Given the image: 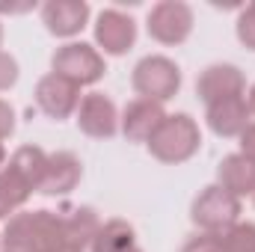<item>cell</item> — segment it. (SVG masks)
<instances>
[{"label": "cell", "mask_w": 255, "mask_h": 252, "mask_svg": "<svg viewBox=\"0 0 255 252\" xmlns=\"http://www.w3.org/2000/svg\"><path fill=\"white\" fill-rule=\"evenodd\" d=\"M122 252H142V250H139V247L133 244V247H128V250H122Z\"/></svg>", "instance_id": "29"}, {"label": "cell", "mask_w": 255, "mask_h": 252, "mask_svg": "<svg viewBox=\"0 0 255 252\" xmlns=\"http://www.w3.org/2000/svg\"><path fill=\"white\" fill-rule=\"evenodd\" d=\"M51 68L54 74H63L65 80L77 86H92L107 74L104 54L86 42H68L63 48H57L51 57Z\"/></svg>", "instance_id": "5"}, {"label": "cell", "mask_w": 255, "mask_h": 252, "mask_svg": "<svg viewBox=\"0 0 255 252\" xmlns=\"http://www.w3.org/2000/svg\"><path fill=\"white\" fill-rule=\"evenodd\" d=\"M151 157L160 160V163H187L193 154L199 151L202 145V130H199V122L187 116V113H172L166 116L157 130L151 133V139L145 142Z\"/></svg>", "instance_id": "2"}, {"label": "cell", "mask_w": 255, "mask_h": 252, "mask_svg": "<svg viewBox=\"0 0 255 252\" xmlns=\"http://www.w3.org/2000/svg\"><path fill=\"white\" fill-rule=\"evenodd\" d=\"M133 42H136V21L122 9H104L95 18V45L104 54L122 57L133 48Z\"/></svg>", "instance_id": "9"}, {"label": "cell", "mask_w": 255, "mask_h": 252, "mask_svg": "<svg viewBox=\"0 0 255 252\" xmlns=\"http://www.w3.org/2000/svg\"><path fill=\"white\" fill-rule=\"evenodd\" d=\"M83 178V163L77 154L71 151H54L48 154V166H45V178H42V196H65L80 184Z\"/></svg>", "instance_id": "13"}, {"label": "cell", "mask_w": 255, "mask_h": 252, "mask_svg": "<svg viewBox=\"0 0 255 252\" xmlns=\"http://www.w3.org/2000/svg\"><path fill=\"white\" fill-rule=\"evenodd\" d=\"M60 214H63V223H65V241H68L71 247H77V250L86 252L89 247H92L98 229H101L98 214H95L92 208H86V205L63 208Z\"/></svg>", "instance_id": "16"}, {"label": "cell", "mask_w": 255, "mask_h": 252, "mask_svg": "<svg viewBox=\"0 0 255 252\" xmlns=\"http://www.w3.org/2000/svg\"><path fill=\"white\" fill-rule=\"evenodd\" d=\"M30 196H33L30 184H27L15 169H9V166L0 169V220L9 217V214H15Z\"/></svg>", "instance_id": "19"}, {"label": "cell", "mask_w": 255, "mask_h": 252, "mask_svg": "<svg viewBox=\"0 0 255 252\" xmlns=\"http://www.w3.org/2000/svg\"><path fill=\"white\" fill-rule=\"evenodd\" d=\"M166 119L163 113V104L157 101H145V98H136L125 107V113L119 116V130L125 133L128 142H148L151 133L157 130V125Z\"/></svg>", "instance_id": "12"}, {"label": "cell", "mask_w": 255, "mask_h": 252, "mask_svg": "<svg viewBox=\"0 0 255 252\" xmlns=\"http://www.w3.org/2000/svg\"><path fill=\"white\" fill-rule=\"evenodd\" d=\"M54 252H83V250H77V247H71V244H65V247H60V250H54Z\"/></svg>", "instance_id": "27"}, {"label": "cell", "mask_w": 255, "mask_h": 252, "mask_svg": "<svg viewBox=\"0 0 255 252\" xmlns=\"http://www.w3.org/2000/svg\"><path fill=\"white\" fill-rule=\"evenodd\" d=\"M6 166H12V169L30 184L33 193H39L42 178H45V166H48V151L39 148V145H21V148L12 151V157H9Z\"/></svg>", "instance_id": "17"}, {"label": "cell", "mask_w": 255, "mask_h": 252, "mask_svg": "<svg viewBox=\"0 0 255 252\" xmlns=\"http://www.w3.org/2000/svg\"><path fill=\"white\" fill-rule=\"evenodd\" d=\"M238 139H241V154H244L247 160H253V163H255V122H250L247 130H244Z\"/></svg>", "instance_id": "25"}, {"label": "cell", "mask_w": 255, "mask_h": 252, "mask_svg": "<svg viewBox=\"0 0 255 252\" xmlns=\"http://www.w3.org/2000/svg\"><path fill=\"white\" fill-rule=\"evenodd\" d=\"M15 83H18V63H15L12 54L0 51V92L12 89Z\"/></svg>", "instance_id": "22"}, {"label": "cell", "mask_w": 255, "mask_h": 252, "mask_svg": "<svg viewBox=\"0 0 255 252\" xmlns=\"http://www.w3.org/2000/svg\"><path fill=\"white\" fill-rule=\"evenodd\" d=\"M89 3L86 0H48L42 6V21L51 36L57 39H71L77 36L86 21H89Z\"/></svg>", "instance_id": "11"}, {"label": "cell", "mask_w": 255, "mask_h": 252, "mask_svg": "<svg viewBox=\"0 0 255 252\" xmlns=\"http://www.w3.org/2000/svg\"><path fill=\"white\" fill-rule=\"evenodd\" d=\"M6 166V148H3V142H0V169Z\"/></svg>", "instance_id": "28"}, {"label": "cell", "mask_w": 255, "mask_h": 252, "mask_svg": "<svg viewBox=\"0 0 255 252\" xmlns=\"http://www.w3.org/2000/svg\"><path fill=\"white\" fill-rule=\"evenodd\" d=\"M133 244H136V235L128 220H107V223H101L89 252H122Z\"/></svg>", "instance_id": "18"}, {"label": "cell", "mask_w": 255, "mask_h": 252, "mask_svg": "<svg viewBox=\"0 0 255 252\" xmlns=\"http://www.w3.org/2000/svg\"><path fill=\"white\" fill-rule=\"evenodd\" d=\"M214 252H255V223H235L226 232H217Z\"/></svg>", "instance_id": "20"}, {"label": "cell", "mask_w": 255, "mask_h": 252, "mask_svg": "<svg viewBox=\"0 0 255 252\" xmlns=\"http://www.w3.org/2000/svg\"><path fill=\"white\" fill-rule=\"evenodd\" d=\"M12 130H15V110H12V104H6L0 98V142L9 139Z\"/></svg>", "instance_id": "24"}, {"label": "cell", "mask_w": 255, "mask_h": 252, "mask_svg": "<svg viewBox=\"0 0 255 252\" xmlns=\"http://www.w3.org/2000/svg\"><path fill=\"white\" fill-rule=\"evenodd\" d=\"M247 104H250V113L255 116V83H253V89H250V95H247Z\"/></svg>", "instance_id": "26"}, {"label": "cell", "mask_w": 255, "mask_h": 252, "mask_svg": "<svg viewBox=\"0 0 255 252\" xmlns=\"http://www.w3.org/2000/svg\"><path fill=\"white\" fill-rule=\"evenodd\" d=\"M0 42H3V24H0Z\"/></svg>", "instance_id": "30"}, {"label": "cell", "mask_w": 255, "mask_h": 252, "mask_svg": "<svg viewBox=\"0 0 255 252\" xmlns=\"http://www.w3.org/2000/svg\"><path fill=\"white\" fill-rule=\"evenodd\" d=\"M196 95L205 101V107L226 101V98H244L247 95V77L238 65L214 63L199 71L196 77Z\"/></svg>", "instance_id": "7"}, {"label": "cell", "mask_w": 255, "mask_h": 252, "mask_svg": "<svg viewBox=\"0 0 255 252\" xmlns=\"http://www.w3.org/2000/svg\"><path fill=\"white\" fill-rule=\"evenodd\" d=\"M190 220L199 232H226L241 223V199L220 184H208L193 199Z\"/></svg>", "instance_id": "4"}, {"label": "cell", "mask_w": 255, "mask_h": 252, "mask_svg": "<svg viewBox=\"0 0 255 252\" xmlns=\"http://www.w3.org/2000/svg\"><path fill=\"white\" fill-rule=\"evenodd\" d=\"M77 127L92 139H110L119 130V110L104 92H89L80 98Z\"/></svg>", "instance_id": "10"}, {"label": "cell", "mask_w": 255, "mask_h": 252, "mask_svg": "<svg viewBox=\"0 0 255 252\" xmlns=\"http://www.w3.org/2000/svg\"><path fill=\"white\" fill-rule=\"evenodd\" d=\"M3 252H54L65 247V223L60 211H18L3 229Z\"/></svg>", "instance_id": "1"}, {"label": "cell", "mask_w": 255, "mask_h": 252, "mask_svg": "<svg viewBox=\"0 0 255 252\" xmlns=\"http://www.w3.org/2000/svg\"><path fill=\"white\" fill-rule=\"evenodd\" d=\"M130 86H133V92L139 98L163 104V101L178 95V89H181V68L169 57H163V54H148V57H142L133 65Z\"/></svg>", "instance_id": "3"}, {"label": "cell", "mask_w": 255, "mask_h": 252, "mask_svg": "<svg viewBox=\"0 0 255 252\" xmlns=\"http://www.w3.org/2000/svg\"><path fill=\"white\" fill-rule=\"evenodd\" d=\"M250 104H247V95L244 98H226V101H217L205 110V119L208 127L217 133V136H241L247 125H250Z\"/></svg>", "instance_id": "14"}, {"label": "cell", "mask_w": 255, "mask_h": 252, "mask_svg": "<svg viewBox=\"0 0 255 252\" xmlns=\"http://www.w3.org/2000/svg\"><path fill=\"white\" fill-rule=\"evenodd\" d=\"M253 202H255V193H253Z\"/></svg>", "instance_id": "31"}, {"label": "cell", "mask_w": 255, "mask_h": 252, "mask_svg": "<svg viewBox=\"0 0 255 252\" xmlns=\"http://www.w3.org/2000/svg\"><path fill=\"white\" fill-rule=\"evenodd\" d=\"M217 184L223 190H229L232 196H253L255 193V163L247 160L241 151L229 154L220 160L217 166Z\"/></svg>", "instance_id": "15"}, {"label": "cell", "mask_w": 255, "mask_h": 252, "mask_svg": "<svg viewBox=\"0 0 255 252\" xmlns=\"http://www.w3.org/2000/svg\"><path fill=\"white\" fill-rule=\"evenodd\" d=\"M235 30H238L241 45H244V48H250V51H255V3H250V6H244V9H241Z\"/></svg>", "instance_id": "21"}, {"label": "cell", "mask_w": 255, "mask_h": 252, "mask_svg": "<svg viewBox=\"0 0 255 252\" xmlns=\"http://www.w3.org/2000/svg\"><path fill=\"white\" fill-rule=\"evenodd\" d=\"M214 238H217V232H199L178 252H214Z\"/></svg>", "instance_id": "23"}, {"label": "cell", "mask_w": 255, "mask_h": 252, "mask_svg": "<svg viewBox=\"0 0 255 252\" xmlns=\"http://www.w3.org/2000/svg\"><path fill=\"white\" fill-rule=\"evenodd\" d=\"M36 107L48 119L63 122L71 113H77V107H80V86L65 80L63 74L51 71V74L39 77V83H36Z\"/></svg>", "instance_id": "8"}, {"label": "cell", "mask_w": 255, "mask_h": 252, "mask_svg": "<svg viewBox=\"0 0 255 252\" xmlns=\"http://www.w3.org/2000/svg\"><path fill=\"white\" fill-rule=\"evenodd\" d=\"M148 36L160 45H181L193 33V9L184 0H160L145 18Z\"/></svg>", "instance_id": "6"}]
</instances>
